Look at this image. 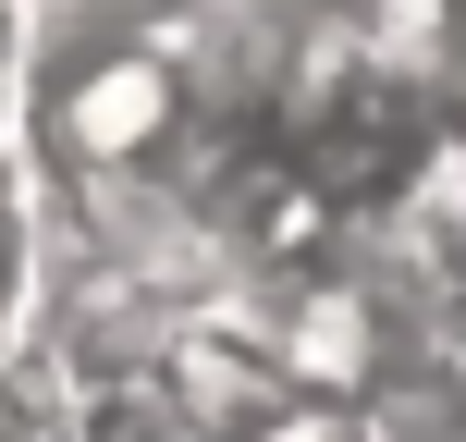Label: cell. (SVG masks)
<instances>
[{
    "label": "cell",
    "instance_id": "obj_2",
    "mask_svg": "<svg viewBox=\"0 0 466 442\" xmlns=\"http://www.w3.org/2000/svg\"><path fill=\"white\" fill-rule=\"evenodd\" d=\"M25 37H37V0H0V136L25 111Z\"/></svg>",
    "mask_w": 466,
    "mask_h": 442
},
{
    "label": "cell",
    "instance_id": "obj_1",
    "mask_svg": "<svg viewBox=\"0 0 466 442\" xmlns=\"http://www.w3.org/2000/svg\"><path fill=\"white\" fill-rule=\"evenodd\" d=\"M37 283H49V185H37V160L0 136V356L37 320Z\"/></svg>",
    "mask_w": 466,
    "mask_h": 442
}]
</instances>
